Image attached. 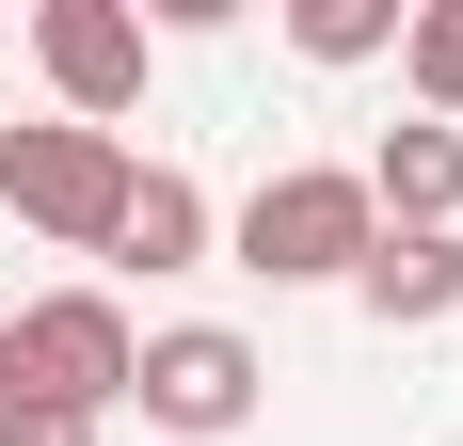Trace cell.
Here are the masks:
<instances>
[{
  "instance_id": "obj_2",
  "label": "cell",
  "mask_w": 463,
  "mask_h": 446,
  "mask_svg": "<svg viewBox=\"0 0 463 446\" xmlns=\"http://www.w3.org/2000/svg\"><path fill=\"white\" fill-rule=\"evenodd\" d=\"M352 256H368V176L352 160L256 176V208H240V271L256 287H352Z\"/></svg>"
},
{
  "instance_id": "obj_10",
  "label": "cell",
  "mask_w": 463,
  "mask_h": 446,
  "mask_svg": "<svg viewBox=\"0 0 463 446\" xmlns=\"http://www.w3.org/2000/svg\"><path fill=\"white\" fill-rule=\"evenodd\" d=\"M400 16L416 0H288V48L304 64H368V48H400Z\"/></svg>"
},
{
  "instance_id": "obj_3",
  "label": "cell",
  "mask_w": 463,
  "mask_h": 446,
  "mask_svg": "<svg viewBox=\"0 0 463 446\" xmlns=\"http://www.w3.org/2000/svg\"><path fill=\"white\" fill-rule=\"evenodd\" d=\"M128 144L112 128H64V112H48V128H0V208L33 223V239H64V256H96V239H112V208H128Z\"/></svg>"
},
{
  "instance_id": "obj_11",
  "label": "cell",
  "mask_w": 463,
  "mask_h": 446,
  "mask_svg": "<svg viewBox=\"0 0 463 446\" xmlns=\"http://www.w3.org/2000/svg\"><path fill=\"white\" fill-rule=\"evenodd\" d=\"M0 446H96V414H48V399H0Z\"/></svg>"
},
{
  "instance_id": "obj_7",
  "label": "cell",
  "mask_w": 463,
  "mask_h": 446,
  "mask_svg": "<svg viewBox=\"0 0 463 446\" xmlns=\"http://www.w3.org/2000/svg\"><path fill=\"white\" fill-rule=\"evenodd\" d=\"M352 176H368V223H463V128H383Z\"/></svg>"
},
{
  "instance_id": "obj_8",
  "label": "cell",
  "mask_w": 463,
  "mask_h": 446,
  "mask_svg": "<svg viewBox=\"0 0 463 446\" xmlns=\"http://www.w3.org/2000/svg\"><path fill=\"white\" fill-rule=\"evenodd\" d=\"M96 256H112V271H192V256H208V191H192L176 160H144V176H128V208H112V239H96Z\"/></svg>"
},
{
  "instance_id": "obj_4",
  "label": "cell",
  "mask_w": 463,
  "mask_h": 446,
  "mask_svg": "<svg viewBox=\"0 0 463 446\" xmlns=\"http://www.w3.org/2000/svg\"><path fill=\"white\" fill-rule=\"evenodd\" d=\"M128 399H144V431H192V446L256 431V335H224V319H176V335H144Z\"/></svg>"
},
{
  "instance_id": "obj_6",
  "label": "cell",
  "mask_w": 463,
  "mask_h": 446,
  "mask_svg": "<svg viewBox=\"0 0 463 446\" xmlns=\"http://www.w3.org/2000/svg\"><path fill=\"white\" fill-rule=\"evenodd\" d=\"M352 303L383 335H431L463 319V223H368V256H352Z\"/></svg>"
},
{
  "instance_id": "obj_9",
  "label": "cell",
  "mask_w": 463,
  "mask_h": 446,
  "mask_svg": "<svg viewBox=\"0 0 463 446\" xmlns=\"http://www.w3.org/2000/svg\"><path fill=\"white\" fill-rule=\"evenodd\" d=\"M400 80H416V128H463V0L400 16Z\"/></svg>"
},
{
  "instance_id": "obj_5",
  "label": "cell",
  "mask_w": 463,
  "mask_h": 446,
  "mask_svg": "<svg viewBox=\"0 0 463 446\" xmlns=\"http://www.w3.org/2000/svg\"><path fill=\"white\" fill-rule=\"evenodd\" d=\"M33 64H48V96H64V128H112V144H128V112H144V16H128V0H48V16H33Z\"/></svg>"
},
{
  "instance_id": "obj_1",
  "label": "cell",
  "mask_w": 463,
  "mask_h": 446,
  "mask_svg": "<svg viewBox=\"0 0 463 446\" xmlns=\"http://www.w3.org/2000/svg\"><path fill=\"white\" fill-rule=\"evenodd\" d=\"M128 367H144V335H128V303H112V287H48V303L0 319V399L128 414Z\"/></svg>"
}]
</instances>
